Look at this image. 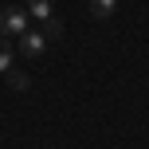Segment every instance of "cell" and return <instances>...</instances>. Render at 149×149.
I'll return each instance as SVG.
<instances>
[{
    "mask_svg": "<svg viewBox=\"0 0 149 149\" xmlns=\"http://www.w3.org/2000/svg\"><path fill=\"white\" fill-rule=\"evenodd\" d=\"M114 8H118V0H90V16L94 20H110Z\"/></svg>",
    "mask_w": 149,
    "mask_h": 149,
    "instance_id": "277c9868",
    "label": "cell"
},
{
    "mask_svg": "<svg viewBox=\"0 0 149 149\" xmlns=\"http://www.w3.org/2000/svg\"><path fill=\"white\" fill-rule=\"evenodd\" d=\"M20 51L24 55H31V59H39V55H43L47 51V36H43V31H24V36H20Z\"/></svg>",
    "mask_w": 149,
    "mask_h": 149,
    "instance_id": "7a4b0ae2",
    "label": "cell"
},
{
    "mask_svg": "<svg viewBox=\"0 0 149 149\" xmlns=\"http://www.w3.org/2000/svg\"><path fill=\"white\" fill-rule=\"evenodd\" d=\"M28 16L31 20H51V0H28Z\"/></svg>",
    "mask_w": 149,
    "mask_h": 149,
    "instance_id": "3957f363",
    "label": "cell"
},
{
    "mask_svg": "<svg viewBox=\"0 0 149 149\" xmlns=\"http://www.w3.org/2000/svg\"><path fill=\"white\" fill-rule=\"evenodd\" d=\"M39 31H43L47 39H59V36H63V24L55 20V16H51V20H43V28H39Z\"/></svg>",
    "mask_w": 149,
    "mask_h": 149,
    "instance_id": "52a82bcc",
    "label": "cell"
},
{
    "mask_svg": "<svg viewBox=\"0 0 149 149\" xmlns=\"http://www.w3.org/2000/svg\"><path fill=\"white\" fill-rule=\"evenodd\" d=\"M28 28H31L28 8H4L0 12V36H24Z\"/></svg>",
    "mask_w": 149,
    "mask_h": 149,
    "instance_id": "6da1fadb",
    "label": "cell"
},
{
    "mask_svg": "<svg viewBox=\"0 0 149 149\" xmlns=\"http://www.w3.org/2000/svg\"><path fill=\"white\" fill-rule=\"evenodd\" d=\"M12 67V43H8V36H0V71Z\"/></svg>",
    "mask_w": 149,
    "mask_h": 149,
    "instance_id": "8992f818",
    "label": "cell"
},
{
    "mask_svg": "<svg viewBox=\"0 0 149 149\" xmlns=\"http://www.w3.org/2000/svg\"><path fill=\"white\" fill-rule=\"evenodd\" d=\"M4 79H8V86H12V90H28V86H31V82H28V74H24V71H16V67H8V71H4Z\"/></svg>",
    "mask_w": 149,
    "mask_h": 149,
    "instance_id": "5b68a950",
    "label": "cell"
}]
</instances>
